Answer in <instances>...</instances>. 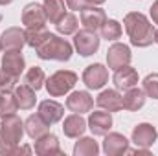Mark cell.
I'll return each mask as SVG.
<instances>
[{"label":"cell","mask_w":158,"mask_h":156,"mask_svg":"<svg viewBox=\"0 0 158 156\" xmlns=\"http://www.w3.org/2000/svg\"><path fill=\"white\" fill-rule=\"evenodd\" d=\"M112 81H114V86L118 90H123L125 92V90H129V88H132V86L138 84V72L132 66L125 64V66H121L118 70H114Z\"/></svg>","instance_id":"2e32d148"},{"label":"cell","mask_w":158,"mask_h":156,"mask_svg":"<svg viewBox=\"0 0 158 156\" xmlns=\"http://www.w3.org/2000/svg\"><path fill=\"white\" fill-rule=\"evenodd\" d=\"M46 18L52 24H57L64 15H66V2L64 0H44L42 2Z\"/></svg>","instance_id":"cb8c5ba5"},{"label":"cell","mask_w":158,"mask_h":156,"mask_svg":"<svg viewBox=\"0 0 158 156\" xmlns=\"http://www.w3.org/2000/svg\"><path fill=\"white\" fill-rule=\"evenodd\" d=\"M2 68L11 76L20 77V74L26 68V61H24L22 51L20 50H6L2 55Z\"/></svg>","instance_id":"30bf717a"},{"label":"cell","mask_w":158,"mask_h":156,"mask_svg":"<svg viewBox=\"0 0 158 156\" xmlns=\"http://www.w3.org/2000/svg\"><path fill=\"white\" fill-rule=\"evenodd\" d=\"M0 42H2L4 50H22V46L26 44V31L19 26L7 28L2 31Z\"/></svg>","instance_id":"9a60e30c"},{"label":"cell","mask_w":158,"mask_h":156,"mask_svg":"<svg viewBox=\"0 0 158 156\" xmlns=\"http://www.w3.org/2000/svg\"><path fill=\"white\" fill-rule=\"evenodd\" d=\"M0 132L11 140L13 143H20L22 142V136H24V121L17 114H11V116L2 117V123H0Z\"/></svg>","instance_id":"52a82bcc"},{"label":"cell","mask_w":158,"mask_h":156,"mask_svg":"<svg viewBox=\"0 0 158 156\" xmlns=\"http://www.w3.org/2000/svg\"><path fill=\"white\" fill-rule=\"evenodd\" d=\"M155 42H156V44H158V30H156V31H155Z\"/></svg>","instance_id":"8d00e7d4"},{"label":"cell","mask_w":158,"mask_h":156,"mask_svg":"<svg viewBox=\"0 0 158 156\" xmlns=\"http://www.w3.org/2000/svg\"><path fill=\"white\" fill-rule=\"evenodd\" d=\"M86 125L88 123L85 121V117L81 116V114L74 112V114L64 117V121H63V132H64L66 138H79L86 130Z\"/></svg>","instance_id":"44dd1931"},{"label":"cell","mask_w":158,"mask_h":156,"mask_svg":"<svg viewBox=\"0 0 158 156\" xmlns=\"http://www.w3.org/2000/svg\"><path fill=\"white\" fill-rule=\"evenodd\" d=\"M107 81H109V70H107L103 64H99V63L86 66L85 72H83V83H85L86 88H90V90H99V88H103V86L107 84Z\"/></svg>","instance_id":"8992f818"},{"label":"cell","mask_w":158,"mask_h":156,"mask_svg":"<svg viewBox=\"0 0 158 156\" xmlns=\"http://www.w3.org/2000/svg\"><path fill=\"white\" fill-rule=\"evenodd\" d=\"M35 154H39V156L63 154V151L59 147V138L55 134H50V132L40 136L39 140H35Z\"/></svg>","instance_id":"d6986e66"},{"label":"cell","mask_w":158,"mask_h":156,"mask_svg":"<svg viewBox=\"0 0 158 156\" xmlns=\"http://www.w3.org/2000/svg\"><path fill=\"white\" fill-rule=\"evenodd\" d=\"M158 138L156 129L151 125V123H140L132 129V143L136 147H143V149H149Z\"/></svg>","instance_id":"4fadbf2b"},{"label":"cell","mask_w":158,"mask_h":156,"mask_svg":"<svg viewBox=\"0 0 158 156\" xmlns=\"http://www.w3.org/2000/svg\"><path fill=\"white\" fill-rule=\"evenodd\" d=\"M151 18H153L155 24H158V0L151 6Z\"/></svg>","instance_id":"836d02e7"},{"label":"cell","mask_w":158,"mask_h":156,"mask_svg":"<svg viewBox=\"0 0 158 156\" xmlns=\"http://www.w3.org/2000/svg\"><path fill=\"white\" fill-rule=\"evenodd\" d=\"M123 24H125V31H127L132 46L147 48L155 42V31L156 30L143 13H140V11L127 13L123 18Z\"/></svg>","instance_id":"6da1fadb"},{"label":"cell","mask_w":158,"mask_h":156,"mask_svg":"<svg viewBox=\"0 0 158 156\" xmlns=\"http://www.w3.org/2000/svg\"><path fill=\"white\" fill-rule=\"evenodd\" d=\"M79 13H81V24H83V28L92 30V31H99V28L107 20V15H105V11L99 6H86Z\"/></svg>","instance_id":"9c48e42d"},{"label":"cell","mask_w":158,"mask_h":156,"mask_svg":"<svg viewBox=\"0 0 158 156\" xmlns=\"http://www.w3.org/2000/svg\"><path fill=\"white\" fill-rule=\"evenodd\" d=\"M99 37H98V31H92V30H79L74 33V48L77 50L79 55L83 57H90L94 55L98 50H99Z\"/></svg>","instance_id":"277c9868"},{"label":"cell","mask_w":158,"mask_h":156,"mask_svg":"<svg viewBox=\"0 0 158 156\" xmlns=\"http://www.w3.org/2000/svg\"><path fill=\"white\" fill-rule=\"evenodd\" d=\"M15 149H17V143H13L11 140H7V138L0 132V154L2 156H11V154H15Z\"/></svg>","instance_id":"1f68e13d"},{"label":"cell","mask_w":158,"mask_h":156,"mask_svg":"<svg viewBox=\"0 0 158 156\" xmlns=\"http://www.w3.org/2000/svg\"><path fill=\"white\" fill-rule=\"evenodd\" d=\"M17 83H19V77L11 76L4 68H0V90H15Z\"/></svg>","instance_id":"4dcf8cb0"},{"label":"cell","mask_w":158,"mask_h":156,"mask_svg":"<svg viewBox=\"0 0 158 156\" xmlns=\"http://www.w3.org/2000/svg\"><path fill=\"white\" fill-rule=\"evenodd\" d=\"M24 129H26V134L31 138V140H39L40 136H44L48 130H50V125L40 117V114H31L24 121Z\"/></svg>","instance_id":"603a6c76"},{"label":"cell","mask_w":158,"mask_h":156,"mask_svg":"<svg viewBox=\"0 0 158 156\" xmlns=\"http://www.w3.org/2000/svg\"><path fill=\"white\" fill-rule=\"evenodd\" d=\"M143 86V92L147 94V97H153V99H158V74H149L147 77L143 79L142 83Z\"/></svg>","instance_id":"f546056e"},{"label":"cell","mask_w":158,"mask_h":156,"mask_svg":"<svg viewBox=\"0 0 158 156\" xmlns=\"http://www.w3.org/2000/svg\"><path fill=\"white\" fill-rule=\"evenodd\" d=\"M55 30L61 33V35H74L79 30V20L74 13H66L57 24H55Z\"/></svg>","instance_id":"f1b7e54d"},{"label":"cell","mask_w":158,"mask_h":156,"mask_svg":"<svg viewBox=\"0 0 158 156\" xmlns=\"http://www.w3.org/2000/svg\"><path fill=\"white\" fill-rule=\"evenodd\" d=\"M99 33H101V39L105 40H118L121 37V33H123V30H121V24L118 20L107 18L103 22V26L99 28Z\"/></svg>","instance_id":"83f0119b"},{"label":"cell","mask_w":158,"mask_h":156,"mask_svg":"<svg viewBox=\"0 0 158 156\" xmlns=\"http://www.w3.org/2000/svg\"><path fill=\"white\" fill-rule=\"evenodd\" d=\"M39 114L48 125H53L64 117V107L53 99H46L39 103Z\"/></svg>","instance_id":"ac0fdd59"},{"label":"cell","mask_w":158,"mask_h":156,"mask_svg":"<svg viewBox=\"0 0 158 156\" xmlns=\"http://www.w3.org/2000/svg\"><path fill=\"white\" fill-rule=\"evenodd\" d=\"M132 59V53H131V48L127 44H121V42H114L109 50H107V64L110 70H118L121 66L129 64Z\"/></svg>","instance_id":"ba28073f"},{"label":"cell","mask_w":158,"mask_h":156,"mask_svg":"<svg viewBox=\"0 0 158 156\" xmlns=\"http://www.w3.org/2000/svg\"><path fill=\"white\" fill-rule=\"evenodd\" d=\"M72 51H74V48L68 40L61 39L59 35H53V33H50L44 39V42L35 48L37 57L42 59V61H61V63H64L72 57Z\"/></svg>","instance_id":"7a4b0ae2"},{"label":"cell","mask_w":158,"mask_h":156,"mask_svg":"<svg viewBox=\"0 0 158 156\" xmlns=\"http://www.w3.org/2000/svg\"><path fill=\"white\" fill-rule=\"evenodd\" d=\"M94 107V99L88 92L85 90H76L72 92L68 97H66V109L70 112H76V114H85V112H90Z\"/></svg>","instance_id":"8fae6325"},{"label":"cell","mask_w":158,"mask_h":156,"mask_svg":"<svg viewBox=\"0 0 158 156\" xmlns=\"http://www.w3.org/2000/svg\"><path fill=\"white\" fill-rule=\"evenodd\" d=\"M86 123L94 136H105L112 129V116L109 110H96V112H90Z\"/></svg>","instance_id":"7c38bea8"},{"label":"cell","mask_w":158,"mask_h":156,"mask_svg":"<svg viewBox=\"0 0 158 156\" xmlns=\"http://www.w3.org/2000/svg\"><path fill=\"white\" fill-rule=\"evenodd\" d=\"M76 83H77V74H74L70 70H59L46 79L44 86L52 97H61V96L68 94L76 86Z\"/></svg>","instance_id":"3957f363"},{"label":"cell","mask_w":158,"mask_h":156,"mask_svg":"<svg viewBox=\"0 0 158 156\" xmlns=\"http://www.w3.org/2000/svg\"><path fill=\"white\" fill-rule=\"evenodd\" d=\"M19 110L17 97L11 90H0V117L11 116Z\"/></svg>","instance_id":"d4e9b609"},{"label":"cell","mask_w":158,"mask_h":156,"mask_svg":"<svg viewBox=\"0 0 158 156\" xmlns=\"http://www.w3.org/2000/svg\"><path fill=\"white\" fill-rule=\"evenodd\" d=\"M145 99H147V94L143 92V88L132 86L125 90V94L121 96V107L129 112H136L145 105Z\"/></svg>","instance_id":"e0dca14e"},{"label":"cell","mask_w":158,"mask_h":156,"mask_svg":"<svg viewBox=\"0 0 158 156\" xmlns=\"http://www.w3.org/2000/svg\"><path fill=\"white\" fill-rule=\"evenodd\" d=\"M96 103H98L99 109L109 110V112H118V110L123 109V107H121V94L118 92V88H116V90H114V88L103 90V92L98 96Z\"/></svg>","instance_id":"ffe728a7"},{"label":"cell","mask_w":158,"mask_h":156,"mask_svg":"<svg viewBox=\"0 0 158 156\" xmlns=\"http://www.w3.org/2000/svg\"><path fill=\"white\" fill-rule=\"evenodd\" d=\"M24 83L30 84L35 92L40 90V88L44 86V83H46V74H44V70H42L40 66H31V68H28V72H26V76H24Z\"/></svg>","instance_id":"4316f807"},{"label":"cell","mask_w":158,"mask_h":156,"mask_svg":"<svg viewBox=\"0 0 158 156\" xmlns=\"http://www.w3.org/2000/svg\"><path fill=\"white\" fill-rule=\"evenodd\" d=\"M107 0H86V4L88 6H101V4H105Z\"/></svg>","instance_id":"e575fe53"},{"label":"cell","mask_w":158,"mask_h":156,"mask_svg":"<svg viewBox=\"0 0 158 156\" xmlns=\"http://www.w3.org/2000/svg\"><path fill=\"white\" fill-rule=\"evenodd\" d=\"M129 149V140L119 132H107L103 140V153L107 156L125 154Z\"/></svg>","instance_id":"5bb4252c"},{"label":"cell","mask_w":158,"mask_h":156,"mask_svg":"<svg viewBox=\"0 0 158 156\" xmlns=\"http://www.w3.org/2000/svg\"><path fill=\"white\" fill-rule=\"evenodd\" d=\"M46 13L44 7L37 2H30L24 6L22 9V24L26 26V30H42L46 24Z\"/></svg>","instance_id":"5b68a950"},{"label":"cell","mask_w":158,"mask_h":156,"mask_svg":"<svg viewBox=\"0 0 158 156\" xmlns=\"http://www.w3.org/2000/svg\"><path fill=\"white\" fill-rule=\"evenodd\" d=\"M13 0H0V6H7V4H11Z\"/></svg>","instance_id":"d590c367"},{"label":"cell","mask_w":158,"mask_h":156,"mask_svg":"<svg viewBox=\"0 0 158 156\" xmlns=\"http://www.w3.org/2000/svg\"><path fill=\"white\" fill-rule=\"evenodd\" d=\"M15 97H17V105L20 110H31L35 107V101H37V96H35V90L30 86V84H20V86H15Z\"/></svg>","instance_id":"7402d4cb"},{"label":"cell","mask_w":158,"mask_h":156,"mask_svg":"<svg viewBox=\"0 0 158 156\" xmlns=\"http://www.w3.org/2000/svg\"><path fill=\"white\" fill-rule=\"evenodd\" d=\"M2 50H4V48H2V42H0V51H2Z\"/></svg>","instance_id":"74e56055"},{"label":"cell","mask_w":158,"mask_h":156,"mask_svg":"<svg viewBox=\"0 0 158 156\" xmlns=\"http://www.w3.org/2000/svg\"><path fill=\"white\" fill-rule=\"evenodd\" d=\"M99 145L94 138H79L74 145V156H98Z\"/></svg>","instance_id":"484cf974"},{"label":"cell","mask_w":158,"mask_h":156,"mask_svg":"<svg viewBox=\"0 0 158 156\" xmlns=\"http://www.w3.org/2000/svg\"><path fill=\"white\" fill-rule=\"evenodd\" d=\"M66 2V7L72 9V11H81L83 7H86V0H64Z\"/></svg>","instance_id":"d6a6232c"}]
</instances>
